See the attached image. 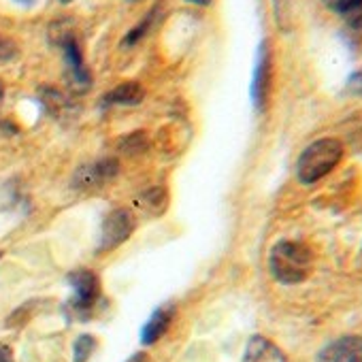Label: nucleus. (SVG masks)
<instances>
[{
	"label": "nucleus",
	"mask_w": 362,
	"mask_h": 362,
	"mask_svg": "<svg viewBox=\"0 0 362 362\" xmlns=\"http://www.w3.org/2000/svg\"><path fill=\"white\" fill-rule=\"evenodd\" d=\"M313 256L311 250L296 241H279L269 256V267L279 284L294 286L307 279L311 273Z\"/></svg>",
	"instance_id": "1"
},
{
	"label": "nucleus",
	"mask_w": 362,
	"mask_h": 362,
	"mask_svg": "<svg viewBox=\"0 0 362 362\" xmlns=\"http://www.w3.org/2000/svg\"><path fill=\"white\" fill-rule=\"evenodd\" d=\"M343 147L337 139H320L311 143L298 158L296 175L298 181L305 186H311L322 177H326L341 160Z\"/></svg>",
	"instance_id": "2"
},
{
	"label": "nucleus",
	"mask_w": 362,
	"mask_h": 362,
	"mask_svg": "<svg viewBox=\"0 0 362 362\" xmlns=\"http://www.w3.org/2000/svg\"><path fill=\"white\" fill-rule=\"evenodd\" d=\"M134 230V218L128 209H113L103 220L100 237H98V252H111L119 247Z\"/></svg>",
	"instance_id": "3"
},
{
	"label": "nucleus",
	"mask_w": 362,
	"mask_h": 362,
	"mask_svg": "<svg viewBox=\"0 0 362 362\" xmlns=\"http://www.w3.org/2000/svg\"><path fill=\"white\" fill-rule=\"evenodd\" d=\"M69 284L73 288V300H71L73 311L88 313L100 296V281H98L96 273L88 271V269L73 271L69 275Z\"/></svg>",
	"instance_id": "4"
},
{
	"label": "nucleus",
	"mask_w": 362,
	"mask_h": 362,
	"mask_svg": "<svg viewBox=\"0 0 362 362\" xmlns=\"http://www.w3.org/2000/svg\"><path fill=\"white\" fill-rule=\"evenodd\" d=\"M269 90H271V52H269V43H262L258 49V62L252 79V100L258 111H264L269 100Z\"/></svg>",
	"instance_id": "5"
},
{
	"label": "nucleus",
	"mask_w": 362,
	"mask_h": 362,
	"mask_svg": "<svg viewBox=\"0 0 362 362\" xmlns=\"http://www.w3.org/2000/svg\"><path fill=\"white\" fill-rule=\"evenodd\" d=\"M317 362H362V337H339L317 354Z\"/></svg>",
	"instance_id": "6"
},
{
	"label": "nucleus",
	"mask_w": 362,
	"mask_h": 362,
	"mask_svg": "<svg viewBox=\"0 0 362 362\" xmlns=\"http://www.w3.org/2000/svg\"><path fill=\"white\" fill-rule=\"evenodd\" d=\"M117 162L107 158V160H98L94 164H88L86 168H79L75 173V179H73V184L75 188H96L100 186L103 181H109L111 177L117 175Z\"/></svg>",
	"instance_id": "7"
},
{
	"label": "nucleus",
	"mask_w": 362,
	"mask_h": 362,
	"mask_svg": "<svg viewBox=\"0 0 362 362\" xmlns=\"http://www.w3.org/2000/svg\"><path fill=\"white\" fill-rule=\"evenodd\" d=\"M62 49H64V58H66V66L71 71V79L75 81V86H79L81 90L90 88L92 83V77H90V71L83 62V54H81V47L79 43L73 39V37H66L62 41Z\"/></svg>",
	"instance_id": "8"
},
{
	"label": "nucleus",
	"mask_w": 362,
	"mask_h": 362,
	"mask_svg": "<svg viewBox=\"0 0 362 362\" xmlns=\"http://www.w3.org/2000/svg\"><path fill=\"white\" fill-rule=\"evenodd\" d=\"M173 315H175V307L173 305H162L158 307L151 317L145 322L143 330H141V341L145 345H151L156 341H160L164 337V332L168 330L170 322H173Z\"/></svg>",
	"instance_id": "9"
},
{
	"label": "nucleus",
	"mask_w": 362,
	"mask_h": 362,
	"mask_svg": "<svg viewBox=\"0 0 362 362\" xmlns=\"http://www.w3.org/2000/svg\"><path fill=\"white\" fill-rule=\"evenodd\" d=\"M145 98V90L136 81H124L115 86L107 96H103L105 107H136Z\"/></svg>",
	"instance_id": "10"
},
{
	"label": "nucleus",
	"mask_w": 362,
	"mask_h": 362,
	"mask_svg": "<svg viewBox=\"0 0 362 362\" xmlns=\"http://www.w3.org/2000/svg\"><path fill=\"white\" fill-rule=\"evenodd\" d=\"M243 362H286V356L273 341L256 334L250 339L245 347Z\"/></svg>",
	"instance_id": "11"
},
{
	"label": "nucleus",
	"mask_w": 362,
	"mask_h": 362,
	"mask_svg": "<svg viewBox=\"0 0 362 362\" xmlns=\"http://www.w3.org/2000/svg\"><path fill=\"white\" fill-rule=\"evenodd\" d=\"M94 349H96V339L92 334H81L75 341V345H73V358H75V362H86L92 356Z\"/></svg>",
	"instance_id": "12"
},
{
	"label": "nucleus",
	"mask_w": 362,
	"mask_h": 362,
	"mask_svg": "<svg viewBox=\"0 0 362 362\" xmlns=\"http://www.w3.org/2000/svg\"><path fill=\"white\" fill-rule=\"evenodd\" d=\"M341 16H343V20L347 22L349 28L362 30V0H354V3H351Z\"/></svg>",
	"instance_id": "13"
},
{
	"label": "nucleus",
	"mask_w": 362,
	"mask_h": 362,
	"mask_svg": "<svg viewBox=\"0 0 362 362\" xmlns=\"http://www.w3.org/2000/svg\"><path fill=\"white\" fill-rule=\"evenodd\" d=\"M139 203H141V207H149L151 211H156V207H158V205H160V207H164V203H166V194H164V190H160V188H151V190H147L145 194H141Z\"/></svg>",
	"instance_id": "14"
},
{
	"label": "nucleus",
	"mask_w": 362,
	"mask_h": 362,
	"mask_svg": "<svg viewBox=\"0 0 362 362\" xmlns=\"http://www.w3.org/2000/svg\"><path fill=\"white\" fill-rule=\"evenodd\" d=\"M18 54V47L9 41L0 37V60H11Z\"/></svg>",
	"instance_id": "15"
},
{
	"label": "nucleus",
	"mask_w": 362,
	"mask_h": 362,
	"mask_svg": "<svg viewBox=\"0 0 362 362\" xmlns=\"http://www.w3.org/2000/svg\"><path fill=\"white\" fill-rule=\"evenodd\" d=\"M347 92H349V94H362V71L354 73V75L347 79Z\"/></svg>",
	"instance_id": "16"
},
{
	"label": "nucleus",
	"mask_w": 362,
	"mask_h": 362,
	"mask_svg": "<svg viewBox=\"0 0 362 362\" xmlns=\"http://www.w3.org/2000/svg\"><path fill=\"white\" fill-rule=\"evenodd\" d=\"M351 3H354V0H324V5H326L328 9L337 11V13H343Z\"/></svg>",
	"instance_id": "17"
},
{
	"label": "nucleus",
	"mask_w": 362,
	"mask_h": 362,
	"mask_svg": "<svg viewBox=\"0 0 362 362\" xmlns=\"http://www.w3.org/2000/svg\"><path fill=\"white\" fill-rule=\"evenodd\" d=\"M0 362H13V356H11V349L0 345Z\"/></svg>",
	"instance_id": "18"
},
{
	"label": "nucleus",
	"mask_w": 362,
	"mask_h": 362,
	"mask_svg": "<svg viewBox=\"0 0 362 362\" xmlns=\"http://www.w3.org/2000/svg\"><path fill=\"white\" fill-rule=\"evenodd\" d=\"M126 362H147V354H145V351H136V354H132Z\"/></svg>",
	"instance_id": "19"
},
{
	"label": "nucleus",
	"mask_w": 362,
	"mask_h": 362,
	"mask_svg": "<svg viewBox=\"0 0 362 362\" xmlns=\"http://www.w3.org/2000/svg\"><path fill=\"white\" fill-rule=\"evenodd\" d=\"M186 3L197 5V7H209V5H211V0H186Z\"/></svg>",
	"instance_id": "20"
},
{
	"label": "nucleus",
	"mask_w": 362,
	"mask_h": 362,
	"mask_svg": "<svg viewBox=\"0 0 362 362\" xmlns=\"http://www.w3.org/2000/svg\"><path fill=\"white\" fill-rule=\"evenodd\" d=\"M13 3L24 5V7H30V5H35V3H37V0H13Z\"/></svg>",
	"instance_id": "21"
},
{
	"label": "nucleus",
	"mask_w": 362,
	"mask_h": 362,
	"mask_svg": "<svg viewBox=\"0 0 362 362\" xmlns=\"http://www.w3.org/2000/svg\"><path fill=\"white\" fill-rule=\"evenodd\" d=\"M3 98H5V86H3V81H0V103H3Z\"/></svg>",
	"instance_id": "22"
},
{
	"label": "nucleus",
	"mask_w": 362,
	"mask_h": 362,
	"mask_svg": "<svg viewBox=\"0 0 362 362\" xmlns=\"http://www.w3.org/2000/svg\"><path fill=\"white\" fill-rule=\"evenodd\" d=\"M60 3H64V5H69V3H73V0H60Z\"/></svg>",
	"instance_id": "23"
}]
</instances>
